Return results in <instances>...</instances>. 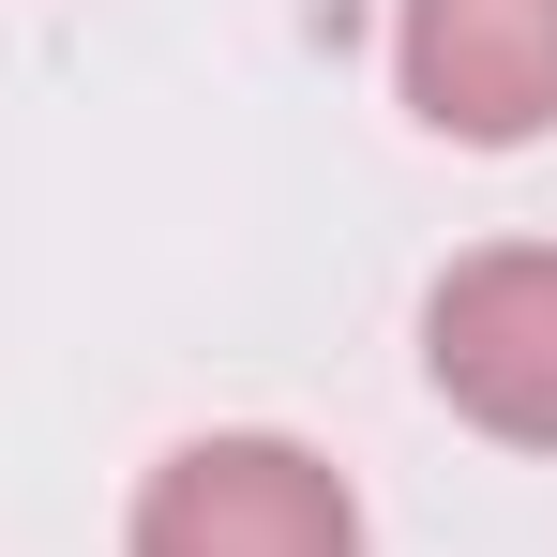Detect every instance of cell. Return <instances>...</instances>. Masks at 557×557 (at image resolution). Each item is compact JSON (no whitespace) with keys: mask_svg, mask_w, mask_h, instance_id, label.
Here are the masks:
<instances>
[{"mask_svg":"<svg viewBox=\"0 0 557 557\" xmlns=\"http://www.w3.org/2000/svg\"><path fill=\"white\" fill-rule=\"evenodd\" d=\"M136 557H362V497L301 437H182L136 497Z\"/></svg>","mask_w":557,"mask_h":557,"instance_id":"6da1fadb","label":"cell"},{"mask_svg":"<svg viewBox=\"0 0 557 557\" xmlns=\"http://www.w3.org/2000/svg\"><path fill=\"white\" fill-rule=\"evenodd\" d=\"M422 376L453 392L482 437L557 453V242H482L422 301Z\"/></svg>","mask_w":557,"mask_h":557,"instance_id":"7a4b0ae2","label":"cell"},{"mask_svg":"<svg viewBox=\"0 0 557 557\" xmlns=\"http://www.w3.org/2000/svg\"><path fill=\"white\" fill-rule=\"evenodd\" d=\"M392 76L437 136L512 151L557 121V0H392Z\"/></svg>","mask_w":557,"mask_h":557,"instance_id":"3957f363","label":"cell"}]
</instances>
